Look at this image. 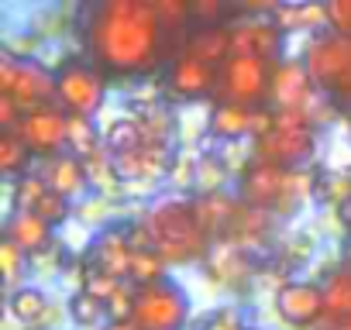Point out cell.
<instances>
[{
    "instance_id": "cell-38",
    "label": "cell",
    "mask_w": 351,
    "mask_h": 330,
    "mask_svg": "<svg viewBox=\"0 0 351 330\" xmlns=\"http://www.w3.org/2000/svg\"><path fill=\"white\" fill-rule=\"evenodd\" d=\"M341 220H344V227H348V234H351V200L341 207Z\"/></svg>"
},
{
    "instance_id": "cell-39",
    "label": "cell",
    "mask_w": 351,
    "mask_h": 330,
    "mask_svg": "<svg viewBox=\"0 0 351 330\" xmlns=\"http://www.w3.org/2000/svg\"><path fill=\"white\" fill-rule=\"evenodd\" d=\"M344 268H351V238H348V244H344Z\"/></svg>"
},
{
    "instance_id": "cell-40",
    "label": "cell",
    "mask_w": 351,
    "mask_h": 330,
    "mask_svg": "<svg viewBox=\"0 0 351 330\" xmlns=\"http://www.w3.org/2000/svg\"><path fill=\"white\" fill-rule=\"evenodd\" d=\"M337 330H351V320H344V323H337Z\"/></svg>"
},
{
    "instance_id": "cell-13",
    "label": "cell",
    "mask_w": 351,
    "mask_h": 330,
    "mask_svg": "<svg viewBox=\"0 0 351 330\" xmlns=\"http://www.w3.org/2000/svg\"><path fill=\"white\" fill-rule=\"evenodd\" d=\"M286 31L276 18H241L231 25V55H258L269 62H282Z\"/></svg>"
},
{
    "instance_id": "cell-5",
    "label": "cell",
    "mask_w": 351,
    "mask_h": 330,
    "mask_svg": "<svg viewBox=\"0 0 351 330\" xmlns=\"http://www.w3.org/2000/svg\"><path fill=\"white\" fill-rule=\"evenodd\" d=\"M190 320V299L180 282L158 279L134 285V316L138 330H183Z\"/></svg>"
},
{
    "instance_id": "cell-28",
    "label": "cell",
    "mask_w": 351,
    "mask_h": 330,
    "mask_svg": "<svg viewBox=\"0 0 351 330\" xmlns=\"http://www.w3.org/2000/svg\"><path fill=\"white\" fill-rule=\"evenodd\" d=\"M100 148H104V138L93 127V120L90 117H69V151L80 155V158H90Z\"/></svg>"
},
{
    "instance_id": "cell-3",
    "label": "cell",
    "mask_w": 351,
    "mask_h": 330,
    "mask_svg": "<svg viewBox=\"0 0 351 330\" xmlns=\"http://www.w3.org/2000/svg\"><path fill=\"white\" fill-rule=\"evenodd\" d=\"M317 151L313 120L300 107H272V127L252 138V158L282 169H303Z\"/></svg>"
},
{
    "instance_id": "cell-8",
    "label": "cell",
    "mask_w": 351,
    "mask_h": 330,
    "mask_svg": "<svg viewBox=\"0 0 351 330\" xmlns=\"http://www.w3.org/2000/svg\"><path fill=\"white\" fill-rule=\"evenodd\" d=\"M0 97H11L25 114L56 103V73L42 69L38 62H21L14 55L0 59Z\"/></svg>"
},
{
    "instance_id": "cell-29",
    "label": "cell",
    "mask_w": 351,
    "mask_h": 330,
    "mask_svg": "<svg viewBox=\"0 0 351 330\" xmlns=\"http://www.w3.org/2000/svg\"><path fill=\"white\" fill-rule=\"evenodd\" d=\"M45 193H49V183H45L42 176L28 173V176H21V179L14 183V207H18V210H35Z\"/></svg>"
},
{
    "instance_id": "cell-27",
    "label": "cell",
    "mask_w": 351,
    "mask_h": 330,
    "mask_svg": "<svg viewBox=\"0 0 351 330\" xmlns=\"http://www.w3.org/2000/svg\"><path fill=\"white\" fill-rule=\"evenodd\" d=\"M327 296V316L334 323L351 320V268H341L337 275H330V282L324 285Z\"/></svg>"
},
{
    "instance_id": "cell-9",
    "label": "cell",
    "mask_w": 351,
    "mask_h": 330,
    "mask_svg": "<svg viewBox=\"0 0 351 330\" xmlns=\"http://www.w3.org/2000/svg\"><path fill=\"white\" fill-rule=\"evenodd\" d=\"M289 173L293 169L252 158L238 176V200L245 207H255V210H265V214L269 210L286 214L289 210Z\"/></svg>"
},
{
    "instance_id": "cell-12",
    "label": "cell",
    "mask_w": 351,
    "mask_h": 330,
    "mask_svg": "<svg viewBox=\"0 0 351 330\" xmlns=\"http://www.w3.org/2000/svg\"><path fill=\"white\" fill-rule=\"evenodd\" d=\"M165 93L176 100H207L217 93V66L180 52L165 69Z\"/></svg>"
},
{
    "instance_id": "cell-34",
    "label": "cell",
    "mask_w": 351,
    "mask_h": 330,
    "mask_svg": "<svg viewBox=\"0 0 351 330\" xmlns=\"http://www.w3.org/2000/svg\"><path fill=\"white\" fill-rule=\"evenodd\" d=\"M234 4V0H190V8H193V21L200 25H217L221 14Z\"/></svg>"
},
{
    "instance_id": "cell-10",
    "label": "cell",
    "mask_w": 351,
    "mask_h": 330,
    "mask_svg": "<svg viewBox=\"0 0 351 330\" xmlns=\"http://www.w3.org/2000/svg\"><path fill=\"white\" fill-rule=\"evenodd\" d=\"M18 134L28 144V151L38 158L62 155V148H69V114L59 103L28 110L18 124Z\"/></svg>"
},
{
    "instance_id": "cell-2",
    "label": "cell",
    "mask_w": 351,
    "mask_h": 330,
    "mask_svg": "<svg viewBox=\"0 0 351 330\" xmlns=\"http://www.w3.org/2000/svg\"><path fill=\"white\" fill-rule=\"evenodd\" d=\"M145 241L165 265H186L210 251V234L200 224L197 196H165L141 217Z\"/></svg>"
},
{
    "instance_id": "cell-15",
    "label": "cell",
    "mask_w": 351,
    "mask_h": 330,
    "mask_svg": "<svg viewBox=\"0 0 351 330\" xmlns=\"http://www.w3.org/2000/svg\"><path fill=\"white\" fill-rule=\"evenodd\" d=\"M320 97V90L313 86L310 73L303 62L282 59L276 62V76H272V107H300L310 114V103Z\"/></svg>"
},
{
    "instance_id": "cell-14",
    "label": "cell",
    "mask_w": 351,
    "mask_h": 330,
    "mask_svg": "<svg viewBox=\"0 0 351 330\" xmlns=\"http://www.w3.org/2000/svg\"><path fill=\"white\" fill-rule=\"evenodd\" d=\"M276 309L293 327H310L320 316H327V296L317 282H286L276 292Z\"/></svg>"
},
{
    "instance_id": "cell-24",
    "label": "cell",
    "mask_w": 351,
    "mask_h": 330,
    "mask_svg": "<svg viewBox=\"0 0 351 330\" xmlns=\"http://www.w3.org/2000/svg\"><path fill=\"white\" fill-rule=\"evenodd\" d=\"M165 279V262L152 244H141L131 238V262H128V282L145 285V282H158Z\"/></svg>"
},
{
    "instance_id": "cell-30",
    "label": "cell",
    "mask_w": 351,
    "mask_h": 330,
    "mask_svg": "<svg viewBox=\"0 0 351 330\" xmlns=\"http://www.w3.org/2000/svg\"><path fill=\"white\" fill-rule=\"evenodd\" d=\"M221 183H224V162L204 158L200 165H193V186H197V193H217Z\"/></svg>"
},
{
    "instance_id": "cell-25",
    "label": "cell",
    "mask_w": 351,
    "mask_h": 330,
    "mask_svg": "<svg viewBox=\"0 0 351 330\" xmlns=\"http://www.w3.org/2000/svg\"><path fill=\"white\" fill-rule=\"evenodd\" d=\"M28 165H32V151L21 141L18 131H0V173L4 176H28Z\"/></svg>"
},
{
    "instance_id": "cell-35",
    "label": "cell",
    "mask_w": 351,
    "mask_h": 330,
    "mask_svg": "<svg viewBox=\"0 0 351 330\" xmlns=\"http://www.w3.org/2000/svg\"><path fill=\"white\" fill-rule=\"evenodd\" d=\"M327 14H330V31L351 38V0H327Z\"/></svg>"
},
{
    "instance_id": "cell-31",
    "label": "cell",
    "mask_w": 351,
    "mask_h": 330,
    "mask_svg": "<svg viewBox=\"0 0 351 330\" xmlns=\"http://www.w3.org/2000/svg\"><path fill=\"white\" fill-rule=\"evenodd\" d=\"M0 265H4V282L14 285L21 268L28 265V251H21L11 238H4V241H0Z\"/></svg>"
},
{
    "instance_id": "cell-21",
    "label": "cell",
    "mask_w": 351,
    "mask_h": 330,
    "mask_svg": "<svg viewBox=\"0 0 351 330\" xmlns=\"http://www.w3.org/2000/svg\"><path fill=\"white\" fill-rule=\"evenodd\" d=\"M238 207L241 200H231L228 193H197V214H200V224L210 238H228L234 217H238Z\"/></svg>"
},
{
    "instance_id": "cell-4",
    "label": "cell",
    "mask_w": 351,
    "mask_h": 330,
    "mask_svg": "<svg viewBox=\"0 0 351 330\" xmlns=\"http://www.w3.org/2000/svg\"><path fill=\"white\" fill-rule=\"evenodd\" d=\"M272 76H276V62L258 55H231L217 69L214 103L272 107Z\"/></svg>"
},
{
    "instance_id": "cell-20",
    "label": "cell",
    "mask_w": 351,
    "mask_h": 330,
    "mask_svg": "<svg viewBox=\"0 0 351 330\" xmlns=\"http://www.w3.org/2000/svg\"><path fill=\"white\" fill-rule=\"evenodd\" d=\"M128 262H131V238L124 231H107V234H100L93 241V251H90V265L93 268L128 282Z\"/></svg>"
},
{
    "instance_id": "cell-33",
    "label": "cell",
    "mask_w": 351,
    "mask_h": 330,
    "mask_svg": "<svg viewBox=\"0 0 351 330\" xmlns=\"http://www.w3.org/2000/svg\"><path fill=\"white\" fill-rule=\"evenodd\" d=\"M124 285V279H117V275H107V272H100V268H86V279H83V289H90L93 296H100V299H110L117 289Z\"/></svg>"
},
{
    "instance_id": "cell-18",
    "label": "cell",
    "mask_w": 351,
    "mask_h": 330,
    "mask_svg": "<svg viewBox=\"0 0 351 330\" xmlns=\"http://www.w3.org/2000/svg\"><path fill=\"white\" fill-rule=\"evenodd\" d=\"M276 25L293 35V31H324L330 28V14H327V0H286L276 11Z\"/></svg>"
},
{
    "instance_id": "cell-7",
    "label": "cell",
    "mask_w": 351,
    "mask_h": 330,
    "mask_svg": "<svg viewBox=\"0 0 351 330\" xmlns=\"http://www.w3.org/2000/svg\"><path fill=\"white\" fill-rule=\"evenodd\" d=\"M303 66L320 93L351 97V38L344 35H320L310 42Z\"/></svg>"
},
{
    "instance_id": "cell-37",
    "label": "cell",
    "mask_w": 351,
    "mask_h": 330,
    "mask_svg": "<svg viewBox=\"0 0 351 330\" xmlns=\"http://www.w3.org/2000/svg\"><path fill=\"white\" fill-rule=\"evenodd\" d=\"M210 330H245V327H241V320H238L231 309H224V313H217V316H214Z\"/></svg>"
},
{
    "instance_id": "cell-6",
    "label": "cell",
    "mask_w": 351,
    "mask_h": 330,
    "mask_svg": "<svg viewBox=\"0 0 351 330\" xmlns=\"http://www.w3.org/2000/svg\"><path fill=\"white\" fill-rule=\"evenodd\" d=\"M107 76L83 59H66L56 69V103L69 117H93L104 107Z\"/></svg>"
},
{
    "instance_id": "cell-23",
    "label": "cell",
    "mask_w": 351,
    "mask_h": 330,
    "mask_svg": "<svg viewBox=\"0 0 351 330\" xmlns=\"http://www.w3.org/2000/svg\"><path fill=\"white\" fill-rule=\"evenodd\" d=\"M11 316L25 327H42L45 316H49V296L35 285H21L11 292V303H8Z\"/></svg>"
},
{
    "instance_id": "cell-17",
    "label": "cell",
    "mask_w": 351,
    "mask_h": 330,
    "mask_svg": "<svg viewBox=\"0 0 351 330\" xmlns=\"http://www.w3.org/2000/svg\"><path fill=\"white\" fill-rule=\"evenodd\" d=\"M4 238H11L21 251L38 255V251L52 248V224H49V220H42L35 210H14V214L8 217Z\"/></svg>"
},
{
    "instance_id": "cell-32",
    "label": "cell",
    "mask_w": 351,
    "mask_h": 330,
    "mask_svg": "<svg viewBox=\"0 0 351 330\" xmlns=\"http://www.w3.org/2000/svg\"><path fill=\"white\" fill-rule=\"evenodd\" d=\"M69 203L73 200H66L62 193H56V190H49L42 200H38V207H35V214L42 217V220H49L52 227H59L66 217H69Z\"/></svg>"
},
{
    "instance_id": "cell-11",
    "label": "cell",
    "mask_w": 351,
    "mask_h": 330,
    "mask_svg": "<svg viewBox=\"0 0 351 330\" xmlns=\"http://www.w3.org/2000/svg\"><path fill=\"white\" fill-rule=\"evenodd\" d=\"M272 127V107H245V103H214L210 110V134L217 141L238 144L258 138Z\"/></svg>"
},
{
    "instance_id": "cell-22",
    "label": "cell",
    "mask_w": 351,
    "mask_h": 330,
    "mask_svg": "<svg viewBox=\"0 0 351 330\" xmlns=\"http://www.w3.org/2000/svg\"><path fill=\"white\" fill-rule=\"evenodd\" d=\"M145 144H158V141L148 138V131H145V124H141L138 117H117V120L104 131V151H107L110 158L128 155V151L145 148ZM165 148H169V144H165Z\"/></svg>"
},
{
    "instance_id": "cell-26",
    "label": "cell",
    "mask_w": 351,
    "mask_h": 330,
    "mask_svg": "<svg viewBox=\"0 0 351 330\" xmlns=\"http://www.w3.org/2000/svg\"><path fill=\"white\" fill-rule=\"evenodd\" d=\"M69 316H73L76 327L97 330L104 320H110V309H107V299L93 296L90 289H80V292H73V299H69Z\"/></svg>"
},
{
    "instance_id": "cell-16",
    "label": "cell",
    "mask_w": 351,
    "mask_h": 330,
    "mask_svg": "<svg viewBox=\"0 0 351 330\" xmlns=\"http://www.w3.org/2000/svg\"><path fill=\"white\" fill-rule=\"evenodd\" d=\"M45 183H49V190H56V193H62L66 200H76L86 186H90V169H86V162L80 158V155H52V158H45V165H42V173H38Z\"/></svg>"
},
{
    "instance_id": "cell-1",
    "label": "cell",
    "mask_w": 351,
    "mask_h": 330,
    "mask_svg": "<svg viewBox=\"0 0 351 330\" xmlns=\"http://www.w3.org/2000/svg\"><path fill=\"white\" fill-rule=\"evenodd\" d=\"M80 31L90 62L107 79L148 76L186 49L158 0H83Z\"/></svg>"
},
{
    "instance_id": "cell-36",
    "label": "cell",
    "mask_w": 351,
    "mask_h": 330,
    "mask_svg": "<svg viewBox=\"0 0 351 330\" xmlns=\"http://www.w3.org/2000/svg\"><path fill=\"white\" fill-rule=\"evenodd\" d=\"M286 4V0H234V8L248 18H276V11Z\"/></svg>"
},
{
    "instance_id": "cell-19",
    "label": "cell",
    "mask_w": 351,
    "mask_h": 330,
    "mask_svg": "<svg viewBox=\"0 0 351 330\" xmlns=\"http://www.w3.org/2000/svg\"><path fill=\"white\" fill-rule=\"evenodd\" d=\"M183 52H190V55L204 59L207 66L221 69L231 59V25H200V28H193Z\"/></svg>"
}]
</instances>
